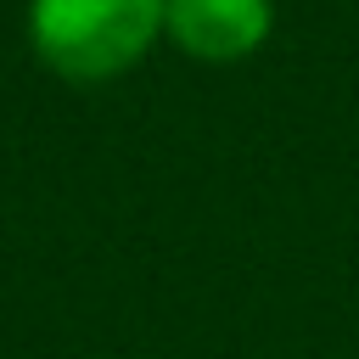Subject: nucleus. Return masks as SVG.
Instances as JSON below:
<instances>
[{
    "label": "nucleus",
    "mask_w": 359,
    "mask_h": 359,
    "mask_svg": "<svg viewBox=\"0 0 359 359\" xmlns=\"http://www.w3.org/2000/svg\"><path fill=\"white\" fill-rule=\"evenodd\" d=\"M163 39V0H28V45L67 84H107Z\"/></svg>",
    "instance_id": "f257e3e1"
},
{
    "label": "nucleus",
    "mask_w": 359,
    "mask_h": 359,
    "mask_svg": "<svg viewBox=\"0 0 359 359\" xmlns=\"http://www.w3.org/2000/svg\"><path fill=\"white\" fill-rule=\"evenodd\" d=\"M275 28V0H163V39L191 62H247Z\"/></svg>",
    "instance_id": "f03ea898"
}]
</instances>
